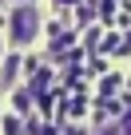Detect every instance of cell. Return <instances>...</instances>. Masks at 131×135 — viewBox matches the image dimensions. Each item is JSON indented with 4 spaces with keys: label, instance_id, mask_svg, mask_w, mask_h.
Wrapping results in <instances>:
<instances>
[{
    "label": "cell",
    "instance_id": "obj_1",
    "mask_svg": "<svg viewBox=\"0 0 131 135\" xmlns=\"http://www.w3.org/2000/svg\"><path fill=\"white\" fill-rule=\"evenodd\" d=\"M36 32H40V12H36L32 4L12 8V16H8V36H12V44H32Z\"/></svg>",
    "mask_w": 131,
    "mask_h": 135
},
{
    "label": "cell",
    "instance_id": "obj_3",
    "mask_svg": "<svg viewBox=\"0 0 131 135\" xmlns=\"http://www.w3.org/2000/svg\"><path fill=\"white\" fill-rule=\"evenodd\" d=\"M0 52H4V44H0Z\"/></svg>",
    "mask_w": 131,
    "mask_h": 135
},
{
    "label": "cell",
    "instance_id": "obj_2",
    "mask_svg": "<svg viewBox=\"0 0 131 135\" xmlns=\"http://www.w3.org/2000/svg\"><path fill=\"white\" fill-rule=\"evenodd\" d=\"M20 4H28V0H20Z\"/></svg>",
    "mask_w": 131,
    "mask_h": 135
}]
</instances>
